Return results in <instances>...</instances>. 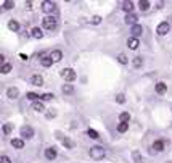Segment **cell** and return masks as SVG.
<instances>
[{
    "mask_svg": "<svg viewBox=\"0 0 172 163\" xmlns=\"http://www.w3.org/2000/svg\"><path fill=\"white\" fill-rule=\"evenodd\" d=\"M26 97L29 99V100H34V102H37L39 99H40V95H39V94H35V92H27V94H26Z\"/></svg>",
    "mask_w": 172,
    "mask_h": 163,
    "instance_id": "obj_27",
    "label": "cell"
},
{
    "mask_svg": "<svg viewBox=\"0 0 172 163\" xmlns=\"http://www.w3.org/2000/svg\"><path fill=\"white\" fill-rule=\"evenodd\" d=\"M0 163H11V160L7 155H2V157H0Z\"/></svg>",
    "mask_w": 172,
    "mask_h": 163,
    "instance_id": "obj_37",
    "label": "cell"
},
{
    "mask_svg": "<svg viewBox=\"0 0 172 163\" xmlns=\"http://www.w3.org/2000/svg\"><path fill=\"white\" fill-rule=\"evenodd\" d=\"M7 95H8L10 99H18L19 97V90L16 87H10L8 90H7Z\"/></svg>",
    "mask_w": 172,
    "mask_h": 163,
    "instance_id": "obj_13",
    "label": "cell"
},
{
    "mask_svg": "<svg viewBox=\"0 0 172 163\" xmlns=\"http://www.w3.org/2000/svg\"><path fill=\"white\" fill-rule=\"evenodd\" d=\"M50 57H51V60H53V63H58L63 58V53H61V50H53L50 53Z\"/></svg>",
    "mask_w": 172,
    "mask_h": 163,
    "instance_id": "obj_10",
    "label": "cell"
},
{
    "mask_svg": "<svg viewBox=\"0 0 172 163\" xmlns=\"http://www.w3.org/2000/svg\"><path fill=\"white\" fill-rule=\"evenodd\" d=\"M11 145H13L15 149H23V147H24V141H23V139H13Z\"/></svg>",
    "mask_w": 172,
    "mask_h": 163,
    "instance_id": "obj_17",
    "label": "cell"
},
{
    "mask_svg": "<svg viewBox=\"0 0 172 163\" xmlns=\"http://www.w3.org/2000/svg\"><path fill=\"white\" fill-rule=\"evenodd\" d=\"M19 57H21V60H24V61L27 60V55H24V53H21V55H19Z\"/></svg>",
    "mask_w": 172,
    "mask_h": 163,
    "instance_id": "obj_39",
    "label": "cell"
},
{
    "mask_svg": "<svg viewBox=\"0 0 172 163\" xmlns=\"http://www.w3.org/2000/svg\"><path fill=\"white\" fill-rule=\"evenodd\" d=\"M2 5H3V8H5V10H10V8H13V7H15V2H13V0H5Z\"/></svg>",
    "mask_w": 172,
    "mask_h": 163,
    "instance_id": "obj_30",
    "label": "cell"
},
{
    "mask_svg": "<svg viewBox=\"0 0 172 163\" xmlns=\"http://www.w3.org/2000/svg\"><path fill=\"white\" fill-rule=\"evenodd\" d=\"M31 5H32V2H26V8H32Z\"/></svg>",
    "mask_w": 172,
    "mask_h": 163,
    "instance_id": "obj_40",
    "label": "cell"
},
{
    "mask_svg": "<svg viewBox=\"0 0 172 163\" xmlns=\"http://www.w3.org/2000/svg\"><path fill=\"white\" fill-rule=\"evenodd\" d=\"M169 31H171V26H169V23H167V21H164V23H161V24H158V27H156V33H158L159 36H166Z\"/></svg>",
    "mask_w": 172,
    "mask_h": 163,
    "instance_id": "obj_4",
    "label": "cell"
},
{
    "mask_svg": "<svg viewBox=\"0 0 172 163\" xmlns=\"http://www.w3.org/2000/svg\"><path fill=\"white\" fill-rule=\"evenodd\" d=\"M137 21H138V18H137V15H134V13H130V15H127V16H126V23H127V24L135 26V24H137Z\"/></svg>",
    "mask_w": 172,
    "mask_h": 163,
    "instance_id": "obj_11",
    "label": "cell"
},
{
    "mask_svg": "<svg viewBox=\"0 0 172 163\" xmlns=\"http://www.w3.org/2000/svg\"><path fill=\"white\" fill-rule=\"evenodd\" d=\"M21 136L24 139H31L34 136V129L31 128V126H23L21 128Z\"/></svg>",
    "mask_w": 172,
    "mask_h": 163,
    "instance_id": "obj_6",
    "label": "cell"
},
{
    "mask_svg": "<svg viewBox=\"0 0 172 163\" xmlns=\"http://www.w3.org/2000/svg\"><path fill=\"white\" fill-rule=\"evenodd\" d=\"M55 8H57V3L55 2H49V0L42 2V10L45 11V13H53Z\"/></svg>",
    "mask_w": 172,
    "mask_h": 163,
    "instance_id": "obj_5",
    "label": "cell"
},
{
    "mask_svg": "<svg viewBox=\"0 0 172 163\" xmlns=\"http://www.w3.org/2000/svg\"><path fill=\"white\" fill-rule=\"evenodd\" d=\"M132 65H134V68H140V66L143 65V58L142 57H134L132 58Z\"/></svg>",
    "mask_w": 172,
    "mask_h": 163,
    "instance_id": "obj_19",
    "label": "cell"
},
{
    "mask_svg": "<svg viewBox=\"0 0 172 163\" xmlns=\"http://www.w3.org/2000/svg\"><path fill=\"white\" fill-rule=\"evenodd\" d=\"M153 150L154 152H162L164 150V142L162 141H156L153 144Z\"/></svg>",
    "mask_w": 172,
    "mask_h": 163,
    "instance_id": "obj_18",
    "label": "cell"
},
{
    "mask_svg": "<svg viewBox=\"0 0 172 163\" xmlns=\"http://www.w3.org/2000/svg\"><path fill=\"white\" fill-rule=\"evenodd\" d=\"M127 129H129V123H119V124H118V131H119V133H126Z\"/></svg>",
    "mask_w": 172,
    "mask_h": 163,
    "instance_id": "obj_28",
    "label": "cell"
},
{
    "mask_svg": "<svg viewBox=\"0 0 172 163\" xmlns=\"http://www.w3.org/2000/svg\"><path fill=\"white\" fill-rule=\"evenodd\" d=\"M89 153H90V157L93 158V160H101V158L106 155V150L103 149V147H100V145H95V147L90 149Z\"/></svg>",
    "mask_w": 172,
    "mask_h": 163,
    "instance_id": "obj_1",
    "label": "cell"
},
{
    "mask_svg": "<svg viewBox=\"0 0 172 163\" xmlns=\"http://www.w3.org/2000/svg\"><path fill=\"white\" fill-rule=\"evenodd\" d=\"M61 144L66 147V149H73L74 144H73V141L71 139H68V137H61Z\"/></svg>",
    "mask_w": 172,
    "mask_h": 163,
    "instance_id": "obj_24",
    "label": "cell"
},
{
    "mask_svg": "<svg viewBox=\"0 0 172 163\" xmlns=\"http://www.w3.org/2000/svg\"><path fill=\"white\" fill-rule=\"evenodd\" d=\"M130 33H132V36H134L135 39H137L138 36H142V33H143V27H142V24H135V26H132Z\"/></svg>",
    "mask_w": 172,
    "mask_h": 163,
    "instance_id": "obj_8",
    "label": "cell"
},
{
    "mask_svg": "<svg viewBox=\"0 0 172 163\" xmlns=\"http://www.w3.org/2000/svg\"><path fill=\"white\" fill-rule=\"evenodd\" d=\"M55 97V95L53 94H43V95H40V99H42V100H51V99H53Z\"/></svg>",
    "mask_w": 172,
    "mask_h": 163,
    "instance_id": "obj_35",
    "label": "cell"
},
{
    "mask_svg": "<svg viewBox=\"0 0 172 163\" xmlns=\"http://www.w3.org/2000/svg\"><path fill=\"white\" fill-rule=\"evenodd\" d=\"M92 23H93V24H100V23H101V16H98V15H95V16L92 18Z\"/></svg>",
    "mask_w": 172,
    "mask_h": 163,
    "instance_id": "obj_36",
    "label": "cell"
},
{
    "mask_svg": "<svg viewBox=\"0 0 172 163\" xmlns=\"http://www.w3.org/2000/svg\"><path fill=\"white\" fill-rule=\"evenodd\" d=\"M167 90V86L164 84V82H158V84H156V92L158 94H164Z\"/></svg>",
    "mask_w": 172,
    "mask_h": 163,
    "instance_id": "obj_23",
    "label": "cell"
},
{
    "mask_svg": "<svg viewBox=\"0 0 172 163\" xmlns=\"http://www.w3.org/2000/svg\"><path fill=\"white\" fill-rule=\"evenodd\" d=\"M138 8L142 11H146L148 8H150V2H148V0H140V2H138Z\"/></svg>",
    "mask_w": 172,
    "mask_h": 163,
    "instance_id": "obj_22",
    "label": "cell"
},
{
    "mask_svg": "<svg viewBox=\"0 0 172 163\" xmlns=\"http://www.w3.org/2000/svg\"><path fill=\"white\" fill-rule=\"evenodd\" d=\"M40 63H42V66L49 68V66H51V63H53V60H51V57H50V55H43V57H42V60H40Z\"/></svg>",
    "mask_w": 172,
    "mask_h": 163,
    "instance_id": "obj_14",
    "label": "cell"
},
{
    "mask_svg": "<svg viewBox=\"0 0 172 163\" xmlns=\"http://www.w3.org/2000/svg\"><path fill=\"white\" fill-rule=\"evenodd\" d=\"M0 71H2L3 74H8L11 71V65L10 63H5V65H2V68H0Z\"/></svg>",
    "mask_w": 172,
    "mask_h": 163,
    "instance_id": "obj_31",
    "label": "cell"
},
{
    "mask_svg": "<svg viewBox=\"0 0 172 163\" xmlns=\"http://www.w3.org/2000/svg\"><path fill=\"white\" fill-rule=\"evenodd\" d=\"M122 10L127 11V15H130L132 10H134V3H132L130 0H129V2H122Z\"/></svg>",
    "mask_w": 172,
    "mask_h": 163,
    "instance_id": "obj_15",
    "label": "cell"
},
{
    "mask_svg": "<svg viewBox=\"0 0 172 163\" xmlns=\"http://www.w3.org/2000/svg\"><path fill=\"white\" fill-rule=\"evenodd\" d=\"M116 102H118V103H124V102H126V95H124V94H118V95H116Z\"/></svg>",
    "mask_w": 172,
    "mask_h": 163,
    "instance_id": "obj_34",
    "label": "cell"
},
{
    "mask_svg": "<svg viewBox=\"0 0 172 163\" xmlns=\"http://www.w3.org/2000/svg\"><path fill=\"white\" fill-rule=\"evenodd\" d=\"M32 110H35V112L40 113V112H43L45 108H43V103H42L40 100H37V102H34V103H32Z\"/></svg>",
    "mask_w": 172,
    "mask_h": 163,
    "instance_id": "obj_21",
    "label": "cell"
},
{
    "mask_svg": "<svg viewBox=\"0 0 172 163\" xmlns=\"http://www.w3.org/2000/svg\"><path fill=\"white\" fill-rule=\"evenodd\" d=\"M2 129H3V133H5V134H10L11 131H13V124H11V123H5Z\"/></svg>",
    "mask_w": 172,
    "mask_h": 163,
    "instance_id": "obj_29",
    "label": "cell"
},
{
    "mask_svg": "<svg viewBox=\"0 0 172 163\" xmlns=\"http://www.w3.org/2000/svg\"><path fill=\"white\" fill-rule=\"evenodd\" d=\"M31 84H32V86H37V87L43 86V78L39 76V74H34V76L31 78Z\"/></svg>",
    "mask_w": 172,
    "mask_h": 163,
    "instance_id": "obj_7",
    "label": "cell"
},
{
    "mask_svg": "<svg viewBox=\"0 0 172 163\" xmlns=\"http://www.w3.org/2000/svg\"><path fill=\"white\" fill-rule=\"evenodd\" d=\"M61 76L65 78L66 81L71 82V81H74V79H76V71L73 68H65V70L61 71Z\"/></svg>",
    "mask_w": 172,
    "mask_h": 163,
    "instance_id": "obj_3",
    "label": "cell"
},
{
    "mask_svg": "<svg viewBox=\"0 0 172 163\" xmlns=\"http://www.w3.org/2000/svg\"><path fill=\"white\" fill-rule=\"evenodd\" d=\"M31 33H32V37H34V39H42V37H43V33H42L40 27H32V31H31Z\"/></svg>",
    "mask_w": 172,
    "mask_h": 163,
    "instance_id": "obj_16",
    "label": "cell"
},
{
    "mask_svg": "<svg viewBox=\"0 0 172 163\" xmlns=\"http://www.w3.org/2000/svg\"><path fill=\"white\" fill-rule=\"evenodd\" d=\"M119 120H121V123H129V120H130V115L127 113V112H122L121 115H119Z\"/></svg>",
    "mask_w": 172,
    "mask_h": 163,
    "instance_id": "obj_25",
    "label": "cell"
},
{
    "mask_svg": "<svg viewBox=\"0 0 172 163\" xmlns=\"http://www.w3.org/2000/svg\"><path fill=\"white\" fill-rule=\"evenodd\" d=\"M167 163H172V162H167Z\"/></svg>",
    "mask_w": 172,
    "mask_h": 163,
    "instance_id": "obj_41",
    "label": "cell"
},
{
    "mask_svg": "<svg viewBox=\"0 0 172 163\" xmlns=\"http://www.w3.org/2000/svg\"><path fill=\"white\" fill-rule=\"evenodd\" d=\"M43 27L45 29H49V31H51V29H55L57 27V24H58V19L55 18V16H51V15H49V16H45L43 18Z\"/></svg>",
    "mask_w": 172,
    "mask_h": 163,
    "instance_id": "obj_2",
    "label": "cell"
},
{
    "mask_svg": "<svg viewBox=\"0 0 172 163\" xmlns=\"http://www.w3.org/2000/svg\"><path fill=\"white\" fill-rule=\"evenodd\" d=\"M55 116H57V112H53V110L47 113V118H49V120H50V118H55Z\"/></svg>",
    "mask_w": 172,
    "mask_h": 163,
    "instance_id": "obj_38",
    "label": "cell"
},
{
    "mask_svg": "<svg viewBox=\"0 0 172 163\" xmlns=\"http://www.w3.org/2000/svg\"><path fill=\"white\" fill-rule=\"evenodd\" d=\"M87 134H89V136H90L92 139H98V137H100L97 131H95V129H90V128H89V131H87Z\"/></svg>",
    "mask_w": 172,
    "mask_h": 163,
    "instance_id": "obj_33",
    "label": "cell"
},
{
    "mask_svg": "<svg viewBox=\"0 0 172 163\" xmlns=\"http://www.w3.org/2000/svg\"><path fill=\"white\" fill-rule=\"evenodd\" d=\"M127 45H129V49L135 50V49H138L140 42H138V39H135V37H130L129 41H127Z\"/></svg>",
    "mask_w": 172,
    "mask_h": 163,
    "instance_id": "obj_12",
    "label": "cell"
},
{
    "mask_svg": "<svg viewBox=\"0 0 172 163\" xmlns=\"http://www.w3.org/2000/svg\"><path fill=\"white\" fill-rule=\"evenodd\" d=\"M61 92H63V94H73V92H74V87H73V84H63V87H61Z\"/></svg>",
    "mask_w": 172,
    "mask_h": 163,
    "instance_id": "obj_20",
    "label": "cell"
},
{
    "mask_svg": "<svg viewBox=\"0 0 172 163\" xmlns=\"http://www.w3.org/2000/svg\"><path fill=\"white\" fill-rule=\"evenodd\" d=\"M45 157L49 158V160H55V158H57V150H55V147H49V149L45 150Z\"/></svg>",
    "mask_w": 172,
    "mask_h": 163,
    "instance_id": "obj_9",
    "label": "cell"
},
{
    "mask_svg": "<svg viewBox=\"0 0 172 163\" xmlns=\"http://www.w3.org/2000/svg\"><path fill=\"white\" fill-rule=\"evenodd\" d=\"M8 27L11 31H18L19 29V24H18V21H15V19H11V21L8 23Z\"/></svg>",
    "mask_w": 172,
    "mask_h": 163,
    "instance_id": "obj_32",
    "label": "cell"
},
{
    "mask_svg": "<svg viewBox=\"0 0 172 163\" xmlns=\"http://www.w3.org/2000/svg\"><path fill=\"white\" fill-rule=\"evenodd\" d=\"M118 61L121 63V65H127V63H129V58H127L124 53H119L118 55Z\"/></svg>",
    "mask_w": 172,
    "mask_h": 163,
    "instance_id": "obj_26",
    "label": "cell"
}]
</instances>
